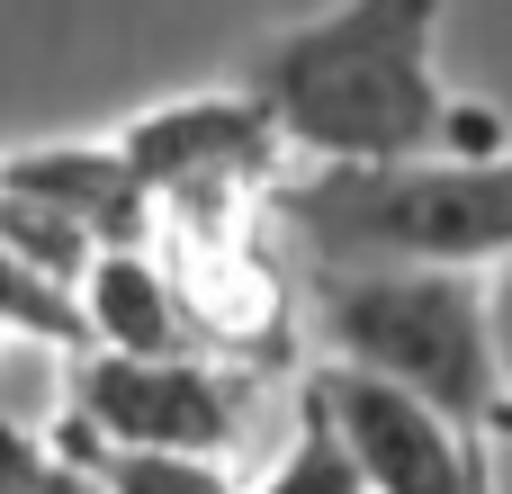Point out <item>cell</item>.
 Returning a JSON list of instances; mask_svg holds the SVG:
<instances>
[{
  "mask_svg": "<svg viewBox=\"0 0 512 494\" xmlns=\"http://www.w3.org/2000/svg\"><path fill=\"white\" fill-rule=\"evenodd\" d=\"M234 90L270 117L288 162L504 153V117L441 81V0H333L270 27Z\"/></svg>",
  "mask_w": 512,
  "mask_h": 494,
  "instance_id": "6da1fadb",
  "label": "cell"
},
{
  "mask_svg": "<svg viewBox=\"0 0 512 494\" xmlns=\"http://www.w3.org/2000/svg\"><path fill=\"white\" fill-rule=\"evenodd\" d=\"M279 225L315 270H495L512 261V144L504 153H405V162H306L270 189Z\"/></svg>",
  "mask_w": 512,
  "mask_h": 494,
  "instance_id": "7a4b0ae2",
  "label": "cell"
},
{
  "mask_svg": "<svg viewBox=\"0 0 512 494\" xmlns=\"http://www.w3.org/2000/svg\"><path fill=\"white\" fill-rule=\"evenodd\" d=\"M315 342L333 369L387 378L450 423H504L477 270H315Z\"/></svg>",
  "mask_w": 512,
  "mask_h": 494,
  "instance_id": "3957f363",
  "label": "cell"
},
{
  "mask_svg": "<svg viewBox=\"0 0 512 494\" xmlns=\"http://www.w3.org/2000/svg\"><path fill=\"white\" fill-rule=\"evenodd\" d=\"M126 171L153 198V225H198V216H252V198H270L288 180V144L270 135V117L225 81V90H189L162 108H135L117 135Z\"/></svg>",
  "mask_w": 512,
  "mask_h": 494,
  "instance_id": "277c9868",
  "label": "cell"
},
{
  "mask_svg": "<svg viewBox=\"0 0 512 494\" xmlns=\"http://www.w3.org/2000/svg\"><path fill=\"white\" fill-rule=\"evenodd\" d=\"M63 414L108 441V450H207L234 459L252 432V378L216 351H171V360H135V351H72L63 378Z\"/></svg>",
  "mask_w": 512,
  "mask_h": 494,
  "instance_id": "5b68a950",
  "label": "cell"
},
{
  "mask_svg": "<svg viewBox=\"0 0 512 494\" xmlns=\"http://www.w3.org/2000/svg\"><path fill=\"white\" fill-rule=\"evenodd\" d=\"M306 414L333 432L342 468L360 494H495V459L477 423H450L441 405L360 378V369H315L306 378Z\"/></svg>",
  "mask_w": 512,
  "mask_h": 494,
  "instance_id": "8992f818",
  "label": "cell"
},
{
  "mask_svg": "<svg viewBox=\"0 0 512 494\" xmlns=\"http://www.w3.org/2000/svg\"><path fill=\"white\" fill-rule=\"evenodd\" d=\"M0 189L36 198L45 216H63L81 243H153V198L126 171V153L108 135H54V144H18L0 153Z\"/></svg>",
  "mask_w": 512,
  "mask_h": 494,
  "instance_id": "52a82bcc",
  "label": "cell"
},
{
  "mask_svg": "<svg viewBox=\"0 0 512 494\" xmlns=\"http://www.w3.org/2000/svg\"><path fill=\"white\" fill-rule=\"evenodd\" d=\"M72 306H81V351H135V360L198 351L189 306H180V288H171V270H162L153 243L90 252V270L72 279Z\"/></svg>",
  "mask_w": 512,
  "mask_h": 494,
  "instance_id": "ba28073f",
  "label": "cell"
},
{
  "mask_svg": "<svg viewBox=\"0 0 512 494\" xmlns=\"http://www.w3.org/2000/svg\"><path fill=\"white\" fill-rule=\"evenodd\" d=\"M63 459H81L99 494H243L234 486V459H207V450H108V441H90L72 414L45 432Z\"/></svg>",
  "mask_w": 512,
  "mask_h": 494,
  "instance_id": "9c48e42d",
  "label": "cell"
},
{
  "mask_svg": "<svg viewBox=\"0 0 512 494\" xmlns=\"http://www.w3.org/2000/svg\"><path fill=\"white\" fill-rule=\"evenodd\" d=\"M0 333H27V342H54V351H81V306L63 279L27 270L9 243H0Z\"/></svg>",
  "mask_w": 512,
  "mask_h": 494,
  "instance_id": "30bf717a",
  "label": "cell"
},
{
  "mask_svg": "<svg viewBox=\"0 0 512 494\" xmlns=\"http://www.w3.org/2000/svg\"><path fill=\"white\" fill-rule=\"evenodd\" d=\"M0 243H9L27 270L63 279V288H72V279L90 270V252H99V243H81L63 216H45V207H36V198H18V189H0Z\"/></svg>",
  "mask_w": 512,
  "mask_h": 494,
  "instance_id": "8fae6325",
  "label": "cell"
},
{
  "mask_svg": "<svg viewBox=\"0 0 512 494\" xmlns=\"http://www.w3.org/2000/svg\"><path fill=\"white\" fill-rule=\"evenodd\" d=\"M0 494H99V477L81 459H63L45 432H27V423L0 414Z\"/></svg>",
  "mask_w": 512,
  "mask_h": 494,
  "instance_id": "7c38bea8",
  "label": "cell"
},
{
  "mask_svg": "<svg viewBox=\"0 0 512 494\" xmlns=\"http://www.w3.org/2000/svg\"><path fill=\"white\" fill-rule=\"evenodd\" d=\"M252 494H360L351 486V468H342V450H333V432L297 405V432H288V450H279V468L261 477Z\"/></svg>",
  "mask_w": 512,
  "mask_h": 494,
  "instance_id": "4fadbf2b",
  "label": "cell"
},
{
  "mask_svg": "<svg viewBox=\"0 0 512 494\" xmlns=\"http://www.w3.org/2000/svg\"><path fill=\"white\" fill-rule=\"evenodd\" d=\"M486 351H495V396H504V432H512V261L486 270Z\"/></svg>",
  "mask_w": 512,
  "mask_h": 494,
  "instance_id": "5bb4252c",
  "label": "cell"
}]
</instances>
